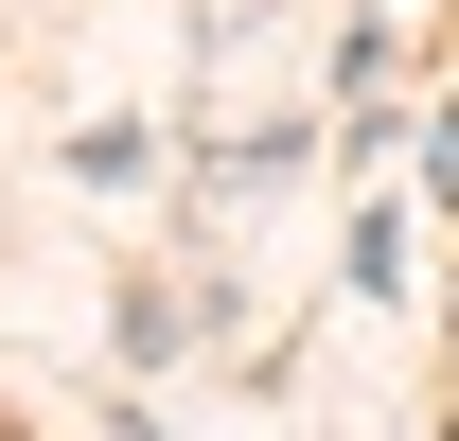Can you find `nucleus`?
Masks as SVG:
<instances>
[{
	"instance_id": "nucleus-1",
	"label": "nucleus",
	"mask_w": 459,
	"mask_h": 441,
	"mask_svg": "<svg viewBox=\"0 0 459 441\" xmlns=\"http://www.w3.org/2000/svg\"><path fill=\"white\" fill-rule=\"evenodd\" d=\"M442 212H459V124H442Z\"/></svg>"
}]
</instances>
